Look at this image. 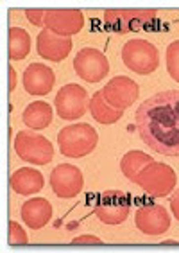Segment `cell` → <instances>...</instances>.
Returning a JSON list of instances; mask_svg holds the SVG:
<instances>
[{
  "label": "cell",
  "mask_w": 179,
  "mask_h": 253,
  "mask_svg": "<svg viewBox=\"0 0 179 253\" xmlns=\"http://www.w3.org/2000/svg\"><path fill=\"white\" fill-rule=\"evenodd\" d=\"M58 144L59 151L63 156L82 158V156H88L97 147L99 133L86 122H79V124L63 127L58 133Z\"/></svg>",
  "instance_id": "obj_2"
},
{
  "label": "cell",
  "mask_w": 179,
  "mask_h": 253,
  "mask_svg": "<svg viewBox=\"0 0 179 253\" xmlns=\"http://www.w3.org/2000/svg\"><path fill=\"white\" fill-rule=\"evenodd\" d=\"M93 212L99 217V221H102L104 224L124 223L131 212L129 196L122 190H107L101 194Z\"/></svg>",
  "instance_id": "obj_8"
},
{
  "label": "cell",
  "mask_w": 179,
  "mask_h": 253,
  "mask_svg": "<svg viewBox=\"0 0 179 253\" xmlns=\"http://www.w3.org/2000/svg\"><path fill=\"white\" fill-rule=\"evenodd\" d=\"M136 131L145 146L165 156H179V90H165L142 102Z\"/></svg>",
  "instance_id": "obj_1"
},
{
  "label": "cell",
  "mask_w": 179,
  "mask_h": 253,
  "mask_svg": "<svg viewBox=\"0 0 179 253\" xmlns=\"http://www.w3.org/2000/svg\"><path fill=\"white\" fill-rule=\"evenodd\" d=\"M102 95L106 99V102L111 108L116 110H126V108L133 106L140 95V86L136 81L126 76H116L113 78L107 84L102 88Z\"/></svg>",
  "instance_id": "obj_10"
},
{
  "label": "cell",
  "mask_w": 179,
  "mask_h": 253,
  "mask_svg": "<svg viewBox=\"0 0 179 253\" xmlns=\"http://www.w3.org/2000/svg\"><path fill=\"white\" fill-rule=\"evenodd\" d=\"M167 70L170 78L179 83V40L172 42L167 47Z\"/></svg>",
  "instance_id": "obj_22"
},
{
  "label": "cell",
  "mask_w": 179,
  "mask_h": 253,
  "mask_svg": "<svg viewBox=\"0 0 179 253\" xmlns=\"http://www.w3.org/2000/svg\"><path fill=\"white\" fill-rule=\"evenodd\" d=\"M31 52V36L22 27H11L9 29V59L22 61Z\"/></svg>",
  "instance_id": "obj_21"
},
{
  "label": "cell",
  "mask_w": 179,
  "mask_h": 253,
  "mask_svg": "<svg viewBox=\"0 0 179 253\" xmlns=\"http://www.w3.org/2000/svg\"><path fill=\"white\" fill-rule=\"evenodd\" d=\"M122 61L131 72L149 76L160 65V52L147 40H129L122 47Z\"/></svg>",
  "instance_id": "obj_4"
},
{
  "label": "cell",
  "mask_w": 179,
  "mask_h": 253,
  "mask_svg": "<svg viewBox=\"0 0 179 253\" xmlns=\"http://www.w3.org/2000/svg\"><path fill=\"white\" fill-rule=\"evenodd\" d=\"M136 228L145 235H161L170 228V214L161 205H145L136 210Z\"/></svg>",
  "instance_id": "obj_13"
},
{
  "label": "cell",
  "mask_w": 179,
  "mask_h": 253,
  "mask_svg": "<svg viewBox=\"0 0 179 253\" xmlns=\"http://www.w3.org/2000/svg\"><path fill=\"white\" fill-rule=\"evenodd\" d=\"M73 244H102V241L95 235H79L72 241Z\"/></svg>",
  "instance_id": "obj_25"
},
{
  "label": "cell",
  "mask_w": 179,
  "mask_h": 253,
  "mask_svg": "<svg viewBox=\"0 0 179 253\" xmlns=\"http://www.w3.org/2000/svg\"><path fill=\"white\" fill-rule=\"evenodd\" d=\"M88 110L92 113V117L97 122H101V124H115L124 115V110H116V108H111L107 104L104 95H102V90L93 93V97L90 99V108Z\"/></svg>",
  "instance_id": "obj_19"
},
{
  "label": "cell",
  "mask_w": 179,
  "mask_h": 253,
  "mask_svg": "<svg viewBox=\"0 0 179 253\" xmlns=\"http://www.w3.org/2000/svg\"><path fill=\"white\" fill-rule=\"evenodd\" d=\"M56 74L43 63H33L24 72V88L31 95H47L54 88Z\"/></svg>",
  "instance_id": "obj_14"
},
{
  "label": "cell",
  "mask_w": 179,
  "mask_h": 253,
  "mask_svg": "<svg viewBox=\"0 0 179 253\" xmlns=\"http://www.w3.org/2000/svg\"><path fill=\"white\" fill-rule=\"evenodd\" d=\"M22 219L33 230L43 228L45 224L52 219V207L45 198L27 200L22 205Z\"/></svg>",
  "instance_id": "obj_17"
},
{
  "label": "cell",
  "mask_w": 179,
  "mask_h": 253,
  "mask_svg": "<svg viewBox=\"0 0 179 253\" xmlns=\"http://www.w3.org/2000/svg\"><path fill=\"white\" fill-rule=\"evenodd\" d=\"M9 243L13 246H24V244L29 243V237L25 234V230L16 221H11L9 223Z\"/></svg>",
  "instance_id": "obj_23"
},
{
  "label": "cell",
  "mask_w": 179,
  "mask_h": 253,
  "mask_svg": "<svg viewBox=\"0 0 179 253\" xmlns=\"http://www.w3.org/2000/svg\"><path fill=\"white\" fill-rule=\"evenodd\" d=\"M24 13L31 24L45 29V15H47V9H25Z\"/></svg>",
  "instance_id": "obj_24"
},
{
  "label": "cell",
  "mask_w": 179,
  "mask_h": 253,
  "mask_svg": "<svg viewBox=\"0 0 179 253\" xmlns=\"http://www.w3.org/2000/svg\"><path fill=\"white\" fill-rule=\"evenodd\" d=\"M36 47H38V54L43 59L59 63L72 50V40L65 38V36H58V34L49 29H43L38 34Z\"/></svg>",
  "instance_id": "obj_15"
},
{
  "label": "cell",
  "mask_w": 179,
  "mask_h": 253,
  "mask_svg": "<svg viewBox=\"0 0 179 253\" xmlns=\"http://www.w3.org/2000/svg\"><path fill=\"white\" fill-rule=\"evenodd\" d=\"M158 16L156 9H106L104 11V24L106 29L115 34L136 33L142 29H149Z\"/></svg>",
  "instance_id": "obj_3"
},
{
  "label": "cell",
  "mask_w": 179,
  "mask_h": 253,
  "mask_svg": "<svg viewBox=\"0 0 179 253\" xmlns=\"http://www.w3.org/2000/svg\"><path fill=\"white\" fill-rule=\"evenodd\" d=\"M50 187L58 198L70 200V198H75L82 190L84 178H82L79 167L70 166V164H61L50 174Z\"/></svg>",
  "instance_id": "obj_11"
},
{
  "label": "cell",
  "mask_w": 179,
  "mask_h": 253,
  "mask_svg": "<svg viewBox=\"0 0 179 253\" xmlns=\"http://www.w3.org/2000/svg\"><path fill=\"white\" fill-rule=\"evenodd\" d=\"M50 122H52V108L47 102L36 101V102H31L29 106L25 108L24 124L27 127H31L33 131L49 127Z\"/></svg>",
  "instance_id": "obj_18"
},
{
  "label": "cell",
  "mask_w": 179,
  "mask_h": 253,
  "mask_svg": "<svg viewBox=\"0 0 179 253\" xmlns=\"http://www.w3.org/2000/svg\"><path fill=\"white\" fill-rule=\"evenodd\" d=\"M73 70L86 83H99L109 72V61L101 50L84 47L73 58Z\"/></svg>",
  "instance_id": "obj_9"
},
{
  "label": "cell",
  "mask_w": 179,
  "mask_h": 253,
  "mask_svg": "<svg viewBox=\"0 0 179 253\" xmlns=\"http://www.w3.org/2000/svg\"><path fill=\"white\" fill-rule=\"evenodd\" d=\"M136 185H140L147 194L154 198H165L174 190L178 183V176L174 169L163 162H150L149 166L142 169V172L136 176Z\"/></svg>",
  "instance_id": "obj_5"
},
{
  "label": "cell",
  "mask_w": 179,
  "mask_h": 253,
  "mask_svg": "<svg viewBox=\"0 0 179 253\" xmlns=\"http://www.w3.org/2000/svg\"><path fill=\"white\" fill-rule=\"evenodd\" d=\"M9 183H11V189L15 190L16 194L33 196L43 189L45 178L39 170L31 169V167H22V169L15 170L11 174Z\"/></svg>",
  "instance_id": "obj_16"
},
{
  "label": "cell",
  "mask_w": 179,
  "mask_h": 253,
  "mask_svg": "<svg viewBox=\"0 0 179 253\" xmlns=\"http://www.w3.org/2000/svg\"><path fill=\"white\" fill-rule=\"evenodd\" d=\"M56 112L65 121H75L81 119L90 108V97L82 86L75 83L65 84L56 95Z\"/></svg>",
  "instance_id": "obj_7"
},
{
  "label": "cell",
  "mask_w": 179,
  "mask_h": 253,
  "mask_svg": "<svg viewBox=\"0 0 179 253\" xmlns=\"http://www.w3.org/2000/svg\"><path fill=\"white\" fill-rule=\"evenodd\" d=\"M170 210H172V214L179 219V189L170 198Z\"/></svg>",
  "instance_id": "obj_26"
},
{
  "label": "cell",
  "mask_w": 179,
  "mask_h": 253,
  "mask_svg": "<svg viewBox=\"0 0 179 253\" xmlns=\"http://www.w3.org/2000/svg\"><path fill=\"white\" fill-rule=\"evenodd\" d=\"M150 162H154L152 156H149L147 153L143 151H129L124 155L120 162V169H122V174L126 176L127 180L135 181L136 176L140 174L142 169L145 166H149Z\"/></svg>",
  "instance_id": "obj_20"
},
{
  "label": "cell",
  "mask_w": 179,
  "mask_h": 253,
  "mask_svg": "<svg viewBox=\"0 0 179 253\" xmlns=\"http://www.w3.org/2000/svg\"><path fill=\"white\" fill-rule=\"evenodd\" d=\"M82 25H84V15L81 9H47L45 15V29L65 38L81 33Z\"/></svg>",
  "instance_id": "obj_12"
},
{
  "label": "cell",
  "mask_w": 179,
  "mask_h": 253,
  "mask_svg": "<svg viewBox=\"0 0 179 253\" xmlns=\"http://www.w3.org/2000/svg\"><path fill=\"white\" fill-rule=\"evenodd\" d=\"M7 70H9V92H13L16 88V70L13 67H9Z\"/></svg>",
  "instance_id": "obj_27"
},
{
  "label": "cell",
  "mask_w": 179,
  "mask_h": 253,
  "mask_svg": "<svg viewBox=\"0 0 179 253\" xmlns=\"http://www.w3.org/2000/svg\"><path fill=\"white\" fill-rule=\"evenodd\" d=\"M15 151L22 160L34 166H47L54 158L52 144L33 129H24L15 136Z\"/></svg>",
  "instance_id": "obj_6"
}]
</instances>
